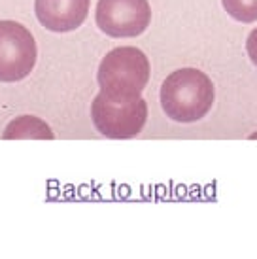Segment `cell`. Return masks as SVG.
<instances>
[{
	"label": "cell",
	"mask_w": 257,
	"mask_h": 259,
	"mask_svg": "<svg viewBox=\"0 0 257 259\" xmlns=\"http://www.w3.org/2000/svg\"><path fill=\"white\" fill-rule=\"evenodd\" d=\"M97 81L112 97H140L150 81V61L138 48H115L100 61Z\"/></svg>",
	"instance_id": "7a4b0ae2"
},
{
	"label": "cell",
	"mask_w": 257,
	"mask_h": 259,
	"mask_svg": "<svg viewBox=\"0 0 257 259\" xmlns=\"http://www.w3.org/2000/svg\"><path fill=\"white\" fill-rule=\"evenodd\" d=\"M95 21L110 38L140 36L151 23L148 0H99Z\"/></svg>",
	"instance_id": "5b68a950"
},
{
	"label": "cell",
	"mask_w": 257,
	"mask_h": 259,
	"mask_svg": "<svg viewBox=\"0 0 257 259\" xmlns=\"http://www.w3.org/2000/svg\"><path fill=\"white\" fill-rule=\"evenodd\" d=\"M91 0H36L38 21L51 32H70L87 19Z\"/></svg>",
	"instance_id": "8992f818"
},
{
	"label": "cell",
	"mask_w": 257,
	"mask_h": 259,
	"mask_svg": "<svg viewBox=\"0 0 257 259\" xmlns=\"http://www.w3.org/2000/svg\"><path fill=\"white\" fill-rule=\"evenodd\" d=\"M38 59L36 40L17 21H0V81H21L32 72Z\"/></svg>",
	"instance_id": "277c9868"
},
{
	"label": "cell",
	"mask_w": 257,
	"mask_h": 259,
	"mask_svg": "<svg viewBox=\"0 0 257 259\" xmlns=\"http://www.w3.org/2000/svg\"><path fill=\"white\" fill-rule=\"evenodd\" d=\"M212 79L197 68H180L161 85V106L172 121L195 123L214 106Z\"/></svg>",
	"instance_id": "6da1fadb"
},
{
	"label": "cell",
	"mask_w": 257,
	"mask_h": 259,
	"mask_svg": "<svg viewBox=\"0 0 257 259\" xmlns=\"http://www.w3.org/2000/svg\"><path fill=\"white\" fill-rule=\"evenodd\" d=\"M55 137L50 125L34 115H21L8 123L2 138L6 140H51Z\"/></svg>",
	"instance_id": "52a82bcc"
},
{
	"label": "cell",
	"mask_w": 257,
	"mask_h": 259,
	"mask_svg": "<svg viewBox=\"0 0 257 259\" xmlns=\"http://www.w3.org/2000/svg\"><path fill=\"white\" fill-rule=\"evenodd\" d=\"M223 10L238 23L257 21V0H222Z\"/></svg>",
	"instance_id": "ba28073f"
},
{
	"label": "cell",
	"mask_w": 257,
	"mask_h": 259,
	"mask_svg": "<svg viewBox=\"0 0 257 259\" xmlns=\"http://www.w3.org/2000/svg\"><path fill=\"white\" fill-rule=\"evenodd\" d=\"M246 51H248L250 61L257 66V29L251 30L248 40H246Z\"/></svg>",
	"instance_id": "9c48e42d"
},
{
	"label": "cell",
	"mask_w": 257,
	"mask_h": 259,
	"mask_svg": "<svg viewBox=\"0 0 257 259\" xmlns=\"http://www.w3.org/2000/svg\"><path fill=\"white\" fill-rule=\"evenodd\" d=\"M95 129L108 138H133L146 125L148 104L140 97H112L99 91L91 104Z\"/></svg>",
	"instance_id": "3957f363"
}]
</instances>
